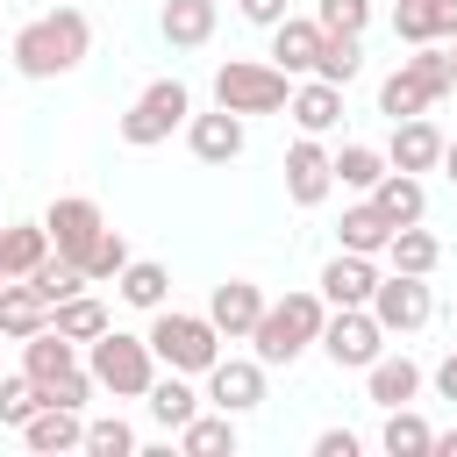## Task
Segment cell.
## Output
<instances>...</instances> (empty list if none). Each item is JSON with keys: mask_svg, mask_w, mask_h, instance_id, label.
<instances>
[{"mask_svg": "<svg viewBox=\"0 0 457 457\" xmlns=\"http://www.w3.org/2000/svg\"><path fill=\"white\" fill-rule=\"evenodd\" d=\"M371 200H378V214H386L393 228H414V221L428 214V193H421L414 171H386V179L371 186Z\"/></svg>", "mask_w": 457, "mask_h": 457, "instance_id": "22", "label": "cell"}, {"mask_svg": "<svg viewBox=\"0 0 457 457\" xmlns=\"http://www.w3.org/2000/svg\"><path fill=\"white\" fill-rule=\"evenodd\" d=\"M436 457H457V428H450V436H436Z\"/></svg>", "mask_w": 457, "mask_h": 457, "instance_id": "47", "label": "cell"}, {"mask_svg": "<svg viewBox=\"0 0 457 457\" xmlns=\"http://www.w3.org/2000/svg\"><path fill=\"white\" fill-rule=\"evenodd\" d=\"M386 171H393V164H386L371 143H343V150H336V186H357V193H371Z\"/></svg>", "mask_w": 457, "mask_h": 457, "instance_id": "34", "label": "cell"}, {"mask_svg": "<svg viewBox=\"0 0 457 457\" xmlns=\"http://www.w3.org/2000/svg\"><path fill=\"white\" fill-rule=\"evenodd\" d=\"M386 164L393 171H436L443 164V129L436 121H421V114H407V121H393V150H386Z\"/></svg>", "mask_w": 457, "mask_h": 457, "instance_id": "14", "label": "cell"}, {"mask_svg": "<svg viewBox=\"0 0 457 457\" xmlns=\"http://www.w3.org/2000/svg\"><path fill=\"white\" fill-rule=\"evenodd\" d=\"M393 457H428L436 450V428L421 421V414H407V407H386V436H378Z\"/></svg>", "mask_w": 457, "mask_h": 457, "instance_id": "33", "label": "cell"}, {"mask_svg": "<svg viewBox=\"0 0 457 457\" xmlns=\"http://www.w3.org/2000/svg\"><path fill=\"white\" fill-rule=\"evenodd\" d=\"M257 314H264V293H257L250 278H228V286H214V300H207V321H214L221 336H250Z\"/></svg>", "mask_w": 457, "mask_h": 457, "instance_id": "18", "label": "cell"}, {"mask_svg": "<svg viewBox=\"0 0 457 457\" xmlns=\"http://www.w3.org/2000/svg\"><path fill=\"white\" fill-rule=\"evenodd\" d=\"M36 407H43V386H36L29 371H21V378H0V421H7V428H21Z\"/></svg>", "mask_w": 457, "mask_h": 457, "instance_id": "37", "label": "cell"}, {"mask_svg": "<svg viewBox=\"0 0 457 457\" xmlns=\"http://www.w3.org/2000/svg\"><path fill=\"white\" fill-rule=\"evenodd\" d=\"M50 328H64L71 343H93V336H107V307H100L93 293H71V300L50 307Z\"/></svg>", "mask_w": 457, "mask_h": 457, "instance_id": "30", "label": "cell"}, {"mask_svg": "<svg viewBox=\"0 0 457 457\" xmlns=\"http://www.w3.org/2000/svg\"><path fill=\"white\" fill-rule=\"evenodd\" d=\"M143 400H150V414H157L164 428H186V421L200 414V393H193L179 371H171V378H150V393H143Z\"/></svg>", "mask_w": 457, "mask_h": 457, "instance_id": "31", "label": "cell"}, {"mask_svg": "<svg viewBox=\"0 0 457 457\" xmlns=\"http://www.w3.org/2000/svg\"><path fill=\"white\" fill-rule=\"evenodd\" d=\"M36 328H50V300H43L29 278H7V286H0V336H7V343H29Z\"/></svg>", "mask_w": 457, "mask_h": 457, "instance_id": "17", "label": "cell"}, {"mask_svg": "<svg viewBox=\"0 0 457 457\" xmlns=\"http://www.w3.org/2000/svg\"><path fill=\"white\" fill-rule=\"evenodd\" d=\"M428 7H436V36L457 43V0H428Z\"/></svg>", "mask_w": 457, "mask_h": 457, "instance_id": "44", "label": "cell"}, {"mask_svg": "<svg viewBox=\"0 0 457 457\" xmlns=\"http://www.w3.org/2000/svg\"><path fill=\"white\" fill-rule=\"evenodd\" d=\"M79 364V343L64 336V328H36L29 343H21V371L36 378V386H50V378H64Z\"/></svg>", "mask_w": 457, "mask_h": 457, "instance_id": "20", "label": "cell"}, {"mask_svg": "<svg viewBox=\"0 0 457 457\" xmlns=\"http://www.w3.org/2000/svg\"><path fill=\"white\" fill-rule=\"evenodd\" d=\"M321 321H328V300L321 293H286V300H264L250 343L264 364H293L307 343H321Z\"/></svg>", "mask_w": 457, "mask_h": 457, "instance_id": "2", "label": "cell"}, {"mask_svg": "<svg viewBox=\"0 0 457 457\" xmlns=\"http://www.w3.org/2000/svg\"><path fill=\"white\" fill-rule=\"evenodd\" d=\"M436 257H443V243H436L421 221H414V228H393V243H386V264H393V271H414V278H428Z\"/></svg>", "mask_w": 457, "mask_h": 457, "instance_id": "27", "label": "cell"}, {"mask_svg": "<svg viewBox=\"0 0 457 457\" xmlns=\"http://www.w3.org/2000/svg\"><path fill=\"white\" fill-rule=\"evenodd\" d=\"M364 386H371L378 407H407V400L421 393V364H414V357H371V364H364Z\"/></svg>", "mask_w": 457, "mask_h": 457, "instance_id": "23", "label": "cell"}, {"mask_svg": "<svg viewBox=\"0 0 457 457\" xmlns=\"http://www.w3.org/2000/svg\"><path fill=\"white\" fill-rule=\"evenodd\" d=\"M450 71H457V50H450Z\"/></svg>", "mask_w": 457, "mask_h": 457, "instance_id": "49", "label": "cell"}, {"mask_svg": "<svg viewBox=\"0 0 457 457\" xmlns=\"http://www.w3.org/2000/svg\"><path fill=\"white\" fill-rule=\"evenodd\" d=\"M186 143H193L200 164H228V157H243V114H228V107L193 114V121H186Z\"/></svg>", "mask_w": 457, "mask_h": 457, "instance_id": "15", "label": "cell"}, {"mask_svg": "<svg viewBox=\"0 0 457 457\" xmlns=\"http://www.w3.org/2000/svg\"><path fill=\"white\" fill-rule=\"evenodd\" d=\"M457 86V71H450V57L443 50H428V43H414V57L378 86V114H393V121H407V114H428L443 93Z\"/></svg>", "mask_w": 457, "mask_h": 457, "instance_id": "3", "label": "cell"}, {"mask_svg": "<svg viewBox=\"0 0 457 457\" xmlns=\"http://www.w3.org/2000/svg\"><path fill=\"white\" fill-rule=\"evenodd\" d=\"M150 350H157V364H171V371H207V364L221 357V328H214L207 314L157 307V321H150Z\"/></svg>", "mask_w": 457, "mask_h": 457, "instance_id": "5", "label": "cell"}, {"mask_svg": "<svg viewBox=\"0 0 457 457\" xmlns=\"http://www.w3.org/2000/svg\"><path fill=\"white\" fill-rule=\"evenodd\" d=\"M321 350H328L336 371H364L371 357H386V328H378L371 307H336L321 321Z\"/></svg>", "mask_w": 457, "mask_h": 457, "instance_id": "8", "label": "cell"}, {"mask_svg": "<svg viewBox=\"0 0 457 457\" xmlns=\"http://www.w3.org/2000/svg\"><path fill=\"white\" fill-rule=\"evenodd\" d=\"M343 250H364V257H378L386 243H393V221L378 214V200H364V207H343Z\"/></svg>", "mask_w": 457, "mask_h": 457, "instance_id": "25", "label": "cell"}, {"mask_svg": "<svg viewBox=\"0 0 457 457\" xmlns=\"http://www.w3.org/2000/svg\"><path fill=\"white\" fill-rule=\"evenodd\" d=\"M86 450H93V457H129V450H136V428H129L121 414H107V421H86Z\"/></svg>", "mask_w": 457, "mask_h": 457, "instance_id": "39", "label": "cell"}, {"mask_svg": "<svg viewBox=\"0 0 457 457\" xmlns=\"http://www.w3.org/2000/svg\"><path fill=\"white\" fill-rule=\"evenodd\" d=\"M286 100H293V86H286V71H278V64L228 57V64L214 71V107H228V114H278Z\"/></svg>", "mask_w": 457, "mask_h": 457, "instance_id": "6", "label": "cell"}, {"mask_svg": "<svg viewBox=\"0 0 457 457\" xmlns=\"http://www.w3.org/2000/svg\"><path fill=\"white\" fill-rule=\"evenodd\" d=\"M371 314H378V328H386V336H414V328L436 314V300H428V286H421L414 271H393V278H378Z\"/></svg>", "mask_w": 457, "mask_h": 457, "instance_id": "10", "label": "cell"}, {"mask_svg": "<svg viewBox=\"0 0 457 457\" xmlns=\"http://www.w3.org/2000/svg\"><path fill=\"white\" fill-rule=\"evenodd\" d=\"M21 443H29L36 457H57V450H86V421H79V407H36V414L21 421Z\"/></svg>", "mask_w": 457, "mask_h": 457, "instance_id": "16", "label": "cell"}, {"mask_svg": "<svg viewBox=\"0 0 457 457\" xmlns=\"http://www.w3.org/2000/svg\"><path fill=\"white\" fill-rule=\"evenodd\" d=\"M314 57H321V21H300V14L271 21V64L278 71H314Z\"/></svg>", "mask_w": 457, "mask_h": 457, "instance_id": "19", "label": "cell"}, {"mask_svg": "<svg viewBox=\"0 0 457 457\" xmlns=\"http://www.w3.org/2000/svg\"><path fill=\"white\" fill-rule=\"evenodd\" d=\"M79 271H86L93 286H100V278H121V271H129V243H121V228H100V243L79 257Z\"/></svg>", "mask_w": 457, "mask_h": 457, "instance_id": "36", "label": "cell"}, {"mask_svg": "<svg viewBox=\"0 0 457 457\" xmlns=\"http://www.w3.org/2000/svg\"><path fill=\"white\" fill-rule=\"evenodd\" d=\"M286 114L300 121V136H328V129L343 121V86H328V79H314V86H300V93L286 100Z\"/></svg>", "mask_w": 457, "mask_h": 457, "instance_id": "21", "label": "cell"}, {"mask_svg": "<svg viewBox=\"0 0 457 457\" xmlns=\"http://www.w3.org/2000/svg\"><path fill=\"white\" fill-rule=\"evenodd\" d=\"M393 36L400 43H436V7L428 0H393Z\"/></svg>", "mask_w": 457, "mask_h": 457, "instance_id": "40", "label": "cell"}, {"mask_svg": "<svg viewBox=\"0 0 457 457\" xmlns=\"http://www.w3.org/2000/svg\"><path fill=\"white\" fill-rule=\"evenodd\" d=\"M93 386H100V378L71 364L64 378H50V386H43V407H86V400H93Z\"/></svg>", "mask_w": 457, "mask_h": 457, "instance_id": "41", "label": "cell"}, {"mask_svg": "<svg viewBox=\"0 0 457 457\" xmlns=\"http://www.w3.org/2000/svg\"><path fill=\"white\" fill-rule=\"evenodd\" d=\"M0 250H7V278H29L50 257V228L43 221H14V228H0Z\"/></svg>", "mask_w": 457, "mask_h": 457, "instance_id": "26", "label": "cell"}, {"mask_svg": "<svg viewBox=\"0 0 457 457\" xmlns=\"http://www.w3.org/2000/svg\"><path fill=\"white\" fill-rule=\"evenodd\" d=\"M236 7H243V21H257V29L286 21V0H236Z\"/></svg>", "mask_w": 457, "mask_h": 457, "instance_id": "43", "label": "cell"}, {"mask_svg": "<svg viewBox=\"0 0 457 457\" xmlns=\"http://www.w3.org/2000/svg\"><path fill=\"white\" fill-rule=\"evenodd\" d=\"M314 457H357V436L350 428H321L314 436Z\"/></svg>", "mask_w": 457, "mask_h": 457, "instance_id": "42", "label": "cell"}, {"mask_svg": "<svg viewBox=\"0 0 457 457\" xmlns=\"http://www.w3.org/2000/svg\"><path fill=\"white\" fill-rule=\"evenodd\" d=\"M43 228H50V250L57 257H86L93 243H100V228H107V214H100V200H86V193H64V200H50V214H43Z\"/></svg>", "mask_w": 457, "mask_h": 457, "instance_id": "9", "label": "cell"}, {"mask_svg": "<svg viewBox=\"0 0 457 457\" xmlns=\"http://www.w3.org/2000/svg\"><path fill=\"white\" fill-rule=\"evenodd\" d=\"M443 179L457 186V143H443Z\"/></svg>", "mask_w": 457, "mask_h": 457, "instance_id": "46", "label": "cell"}, {"mask_svg": "<svg viewBox=\"0 0 457 457\" xmlns=\"http://www.w3.org/2000/svg\"><path fill=\"white\" fill-rule=\"evenodd\" d=\"M179 121H193V93H186L179 79H157V86H143L136 107L121 114V143H129V150H150V143H164Z\"/></svg>", "mask_w": 457, "mask_h": 457, "instance_id": "7", "label": "cell"}, {"mask_svg": "<svg viewBox=\"0 0 457 457\" xmlns=\"http://www.w3.org/2000/svg\"><path fill=\"white\" fill-rule=\"evenodd\" d=\"M436 393H443V400H457V350L443 357V371H436Z\"/></svg>", "mask_w": 457, "mask_h": 457, "instance_id": "45", "label": "cell"}, {"mask_svg": "<svg viewBox=\"0 0 457 457\" xmlns=\"http://www.w3.org/2000/svg\"><path fill=\"white\" fill-rule=\"evenodd\" d=\"M86 371H93L114 400H136V393H150V378H157V350H150V336L107 328V336L86 343Z\"/></svg>", "mask_w": 457, "mask_h": 457, "instance_id": "4", "label": "cell"}, {"mask_svg": "<svg viewBox=\"0 0 457 457\" xmlns=\"http://www.w3.org/2000/svg\"><path fill=\"white\" fill-rule=\"evenodd\" d=\"M214 36V0H164V43L171 50H200Z\"/></svg>", "mask_w": 457, "mask_h": 457, "instance_id": "24", "label": "cell"}, {"mask_svg": "<svg viewBox=\"0 0 457 457\" xmlns=\"http://www.w3.org/2000/svg\"><path fill=\"white\" fill-rule=\"evenodd\" d=\"M207 400H214L221 414L264 407V357H214V364H207Z\"/></svg>", "mask_w": 457, "mask_h": 457, "instance_id": "11", "label": "cell"}, {"mask_svg": "<svg viewBox=\"0 0 457 457\" xmlns=\"http://www.w3.org/2000/svg\"><path fill=\"white\" fill-rule=\"evenodd\" d=\"M86 43H93L86 14H79V7H50V14H36V21L14 36V71H21V79H64V71H79Z\"/></svg>", "mask_w": 457, "mask_h": 457, "instance_id": "1", "label": "cell"}, {"mask_svg": "<svg viewBox=\"0 0 457 457\" xmlns=\"http://www.w3.org/2000/svg\"><path fill=\"white\" fill-rule=\"evenodd\" d=\"M0 286H7V250H0Z\"/></svg>", "mask_w": 457, "mask_h": 457, "instance_id": "48", "label": "cell"}, {"mask_svg": "<svg viewBox=\"0 0 457 457\" xmlns=\"http://www.w3.org/2000/svg\"><path fill=\"white\" fill-rule=\"evenodd\" d=\"M314 21H321L328 36H364V21H371V0H314Z\"/></svg>", "mask_w": 457, "mask_h": 457, "instance_id": "38", "label": "cell"}, {"mask_svg": "<svg viewBox=\"0 0 457 457\" xmlns=\"http://www.w3.org/2000/svg\"><path fill=\"white\" fill-rule=\"evenodd\" d=\"M371 293H378V264L364 250H336L321 271V300L328 307H371Z\"/></svg>", "mask_w": 457, "mask_h": 457, "instance_id": "13", "label": "cell"}, {"mask_svg": "<svg viewBox=\"0 0 457 457\" xmlns=\"http://www.w3.org/2000/svg\"><path fill=\"white\" fill-rule=\"evenodd\" d=\"M179 450L186 457H228L236 450V414H193L179 428Z\"/></svg>", "mask_w": 457, "mask_h": 457, "instance_id": "29", "label": "cell"}, {"mask_svg": "<svg viewBox=\"0 0 457 457\" xmlns=\"http://www.w3.org/2000/svg\"><path fill=\"white\" fill-rule=\"evenodd\" d=\"M364 71V43L357 36H328L321 29V57H314V79H328V86H350Z\"/></svg>", "mask_w": 457, "mask_h": 457, "instance_id": "32", "label": "cell"}, {"mask_svg": "<svg viewBox=\"0 0 457 457\" xmlns=\"http://www.w3.org/2000/svg\"><path fill=\"white\" fill-rule=\"evenodd\" d=\"M29 286H36V293H43L50 307H57V300H71V293H86L93 278H86V271H79L71 257H43V264L29 271Z\"/></svg>", "mask_w": 457, "mask_h": 457, "instance_id": "35", "label": "cell"}, {"mask_svg": "<svg viewBox=\"0 0 457 457\" xmlns=\"http://www.w3.org/2000/svg\"><path fill=\"white\" fill-rule=\"evenodd\" d=\"M328 186H336V157H328L314 136H300V143L286 150V193H293V207H321Z\"/></svg>", "mask_w": 457, "mask_h": 457, "instance_id": "12", "label": "cell"}, {"mask_svg": "<svg viewBox=\"0 0 457 457\" xmlns=\"http://www.w3.org/2000/svg\"><path fill=\"white\" fill-rule=\"evenodd\" d=\"M114 286H121V300H129V307L157 314V307H164V293H171V271H164V264H150V257H129V271H121Z\"/></svg>", "mask_w": 457, "mask_h": 457, "instance_id": "28", "label": "cell"}]
</instances>
